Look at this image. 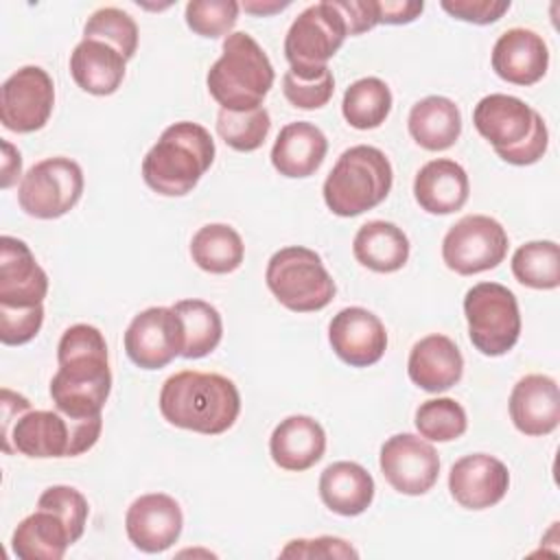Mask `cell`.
Masks as SVG:
<instances>
[{"label":"cell","mask_w":560,"mask_h":560,"mask_svg":"<svg viewBox=\"0 0 560 560\" xmlns=\"http://www.w3.org/2000/svg\"><path fill=\"white\" fill-rule=\"evenodd\" d=\"M549 68L545 39L529 28H508L492 46V70L514 85L538 83Z\"/></svg>","instance_id":"ffe728a7"},{"label":"cell","mask_w":560,"mask_h":560,"mask_svg":"<svg viewBox=\"0 0 560 560\" xmlns=\"http://www.w3.org/2000/svg\"><path fill=\"white\" fill-rule=\"evenodd\" d=\"M192 262L208 273H232L241 267L245 245L241 234L228 223H208L190 241Z\"/></svg>","instance_id":"4dcf8cb0"},{"label":"cell","mask_w":560,"mask_h":560,"mask_svg":"<svg viewBox=\"0 0 560 560\" xmlns=\"http://www.w3.org/2000/svg\"><path fill=\"white\" fill-rule=\"evenodd\" d=\"M328 341L335 354L352 368L374 365L387 350L383 322L363 306L341 308L330 319Z\"/></svg>","instance_id":"e0dca14e"},{"label":"cell","mask_w":560,"mask_h":560,"mask_svg":"<svg viewBox=\"0 0 560 560\" xmlns=\"http://www.w3.org/2000/svg\"><path fill=\"white\" fill-rule=\"evenodd\" d=\"M472 125L494 153L514 166L538 162L549 144L542 116L510 94H488L472 109Z\"/></svg>","instance_id":"5b68a950"},{"label":"cell","mask_w":560,"mask_h":560,"mask_svg":"<svg viewBox=\"0 0 560 560\" xmlns=\"http://www.w3.org/2000/svg\"><path fill=\"white\" fill-rule=\"evenodd\" d=\"M271 129V118L265 107L247 109V112H232L219 109L217 116V131L221 140L234 151H256L262 147L267 133Z\"/></svg>","instance_id":"d590c367"},{"label":"cell","mask_w":560,"mask_h":560,"mask_svg":"<svg viewBox=\"0 0 560 560\" xmlns=\"http://www.w3.org/2000/svg\"><path fill=\"white\" fill-rule=\"evenodd\" d=\"M138 37L136 20L118 7L96 9L83 26V39H101L114 46L127 61L138 50Z\"/></svg>","instance_id":"e575fe53"},{"label":"cell","mask_w":560,"mask_h":560,"mask_svg":"<svg viewBox=\"0 0 560 560\" xmlns=\"http://www.w3.org/2000/svg\"><path fill=\"white\" fill-rule=\"evenodd\" d=\"M440 7L455 20L470 24H492L510 11V0H442Z\"/></svg>","instance_id":"7bdbcfd3"},{"label":"cell","mask_w":560,"mask_h":560,"mask_svg":"<svg viewBox=\"0 0 560 560\" xmlns=\"http://www.w3.org/2000/svg\"><path fill=\"white\" fill-rule=\"evenodd\" d=\"M326 451V433L311 416H289L276 424L269 438V453L276 466L302 472L315 466Z\"/></svg>","instance_id":"603a6c76"},{"label":"cell","mask_w":560,"mask_h":560,"mask_svg":"<svg viewBox=\"0 0 560 560\" xmlns=\"http://www.w3.org/2000/svg\"><path fill=\"white\" fill-rule=\"evenodd\" d=\"M103 429V416L72 420L59 409H28L2 429L4 453L26 457H77L90 451Z\"/></svg>","instance_id":"8992f818"},{"label":"cell","mask_w":560,"mask_h":560,"mask_svg":"<svg viewBox=\"0 0 560 560\" xmlns=\"http://www.w3.org/2000/svg\"><path fill=\"white\" fill-rule=\"evenodd\" d=\"M214 140L197 122L168 125L142 160L144 184L164 197H184L214 162Z\"/></svg>","instance_id":"3957f363"},{"label":"cell","mask_w":560,"mask_h":560,"mask_svg":"<svg viewBox=\"0 0 560 560\" xmlns=\"http://www.w3.org/2000/svg\"><path fill=\"white\" fill-rule=\"evenodd\" d=\"M510 418L521 433L532 438L556 431L560 422L558 383L547 374L523 376L510 394Z\"/></svg>","instance_id":"44dd1931"},{"label":"cell","mask_w":560,"mask_h":560,"mask_svg":"<svg viewBox=\"0 0 560 560\" xmlns=\"http://www.w3.org/2000/svg\"><path fill=\"white\" fill-rule=\"evenodd\" d=\"M387 155L370 144L346 149L324 182V201L337 217H357L376 208L392 190Z\"/></svg>","instance_id":"52a82bcc"},{"label":"cell","mask_w":560,"mask_h":560,"mask_svg":"<svg viewBox=\"0 0 560 560\" xmlns=\"http://www.w3.org/2000/svg\"><path fill=\"white\" fill-rule=\"evenodd\" d=\"M184 514L179 503L164 492L138 497L125 514V529L136 549L160 553L173 547L182 534Z\"/></svg>","instance_id":"2e32d148"},{"label":"cell","mask_w":560,"mask_h":560,"mask_svg":"<svg viewBox=\"0 0 560 560\" xmlns=\"http://www.w3.org/2000/svg\"><path fill=\"white\" fill-rule=\"evenodd\" d=\"M160 413L177 429L219 435L241 413V394L223 374L182 370L168 376L160 389Z\"/></svg>","instance_id":"7a4b0ae2"},{"label":"cell","mask_w":560,"mask_h":560,"mask_svg":"<svg viewBox=\"0 0 560 560\" xmlns=\"http://www.w3.org/2000/svg\"><path fill=\"white\" fill-rule=\"evenodd\" d=\"M57 363L48 387L55 409L72 420L98 418L112 392L103 332L90 324L70 326L59 339Z\"/></svg>","instance_id":"6da1fadb"},{"label":"cell","mask_w":560,"mask_h":560,"mask_svg":"<svg viewBox=\"0 0 560 560\" xmlns=\"http://www.w3.org/2000/svg\"><path fill=\"white\" fill-rule=\"evenodd\" d=\"M508 488V466L488 453L464 455L448 472L451 497L466 510H486L497 505L505 497Z\"/></svg>","instance_id":"ac0fdd59"},{"label":"cell","mask_w":560,"mask_h":560,"mask_svg":"<svg viewBox=\"0 0 560 560\" xmlns=\"http://www.w3.org/2000/svg\"><path fill=\"white\" fill-rule=\"evenodd\" d=\"M392 112V92L378 77H363L354 81L341 101V114L354 129H376Z\"/></svg>","instance_id":"d6a6232c"},{"label":"cell","mask_w":560,"mask_h":560,"mask_svg":"<svg viewBox=\"0 0 560 560\" xmlns=\"http://www.w3.org/2000/svg\"><path fill=\"white\" fill-rule=\"evenodd\" d=\"M352 254L363 267L376 273H392L409 260V238L396 223L368 221L354 234Z\"/></svg>","instance_id":"f546056e"},{"label":"cell","mask_w":560,"mask_h":560,"mask_svg":"<svg viewBox=\"0 0 560 560\" xmlns=\"http://www.w3.org/2000/svg\"><path fill=\"white\" fill-rule=\"evenodd\" d=\"M424 9L418 0H376L378 24H409Z\"/></svg>","instance_id":"f6af8a7d"},{"label":"cell","mask_w":560,"mask_h":560,"mask_svg":"<svg viewBox=\"0 0 560 560\" xmlns=\"http://www.w3.org/2000/svg\"><path fill=\"white\" fill-rule=\"evenodd\" d=\"M0 186L2 188H11L18 177L22 175V155L20 151L9 142L2 140V166H0Z\"/></svg>","instance_id":"bcb514c9"},{"label":"cell","mask_w":560,"mask_h":560,"mask_svg":"<svg viewBox=\"0 0 560 560\" xmlns=\"http://www.w3.org/2000/svg\"><path fill=\"white\" fill-rule=\"evenodd\" d=\"M48 293V276L31 247L15 236L0 238V304L37 306Z\"/></svg>","instance_id":"d6986e66"},{"label":"cell","mask_w":560,"mask_h":560,"mask_svg":"<svg viewBox=\"0 0 560 560\" xmlns=\"http://www.w3.org/2000/svg\"><path fill=\"white\" fill-rule=\"evenodd\" d=\"M179 322H182V330H184V348H182V357L184 359H201L206 354H210L221 337H223V322L219 311L206 302V300H179L171 306Z\"/></svg>","instance_id":"1f68e13d"},{"label":"cell","mask_w":560,"mask_h":560,"mask_svg":"<svg viewBox=\"0 0 560 560\" xmlns=\"http://www.w3.org/2000/svg\"><path fill=\"white\" fill-rule=\"evenodd\" d=\"M55 107V85L39 66L15 70L0 90V122L15 133L42 129Z\"/></svg>","instance_id":"4fadbf2b"},{"label":"cell","mask_w":560,"mask_h":560,"mask_svg":"<svg viewBox=\"0 0 560 560\" xmlns=\"http://www.w3.org/2000/svg\"><path fill=\"white\" fill-rule=\"evenodd\" d=\"M385 481L400 494L429 492L440 475V457L433 444L413 433H396L385 440L378 455Z\"/></svg>","instance_id":"5bb4252c"},{"label":"cell","mask_w":560,"mask_h":560,"mask_svg":"<svg viewBox=\"0 0 560 560\" xmlns=\"http://www.w3.org/2000/svg\"><path fill=\"white\" fill-rule=\"evenodd\" d=\"M276 72L262 46L245 31L223 39L221 57L210 66L206 85L221 109L247 112L262 107Z\"/></svg>","instance_id":"277c9868"},{"label":"cell","mask_w":560,"mask_h":560,"mask_svg":"<svg viewBox=\"0 0 560 560\" xmlns=\"http://www.w3.org/2000/svg\"><path fill=\"white\" fill-rule=\"evenodd\" d=\"M72 542L68 525L44 508L22 518L11 536V549L20 560H61Z\"/></svg>","instance_id":"83f0119b"},{"label":"cell","mask_w":560,"mask_h":560,"mask_svg":"<svg viewBox=\"0 0 560 560\" xmlns=\"http://www.w3.org/2000/svg\"><path fill=\"white\" fill-rule=\"evenodd\" d=\"M409 136L427 151L451 149L462 133V112L446 96H427L418 101L407 118Z\"/></svg>","instance_id":"f1b7e54d"},{"label":"cell","mask_w":560,"mask_h":560,"mask_svg":"<svg viewBox=\"0 0 560 560\" xmlns=\"http://www.w3.org/2000/svg\"><path fill=\"white\" fill-rule=\"evenodd\" d=\"M348 26L335 0H322L306 7L289 26L284 37V57L289 70L298 77H319L328 70V59L341 48Z\"/></svg>","instance_id":"9c48e42d"},{"label":"cell","mask_w":560,"mask_h":560,"mask_svg":"<svg viewBox=\"0 0 560 560\" xmlns=\"http://www.w3.org/2000/svg\"><path fill=\"white\" fill-rule=\"evenodd\" d=\"M127 59L101 39H81L70 55V74L74 83L94 96L114 94L125 79Z\"/></svg>","instance_id":"484cf974"},{"label":"cell","mask_w":560,"mask_h":560,"mask_svg":"<svg viewBox=\"0 0 560 560\" xmlns=\"http://www.w3.org/2000/svg\"><path fill=\"white\" fill-rule=\"evenodd\" d=\"M470 195L466 171L448 158L427 162L413 179V197L429 214H451L464 208Z\"/></svg>","instance_id":"cb8c5ba5"},{"label":"cell","mask_w":560,"mask_h":560,"mask_svg":"<svg viewBox=\"0 0 560 560\" xmlns=\"http://www.w3.org/2000/svg\"><path fill=\"white\" fill-rule=\"evenodd\" d=\"M335 4L346 20L348 35H361L378 24L376 0H335Z\"/></svg>","instance_id":"ee69618b"},{"label":"cell","mask_w":560,"mask_h":560,"mask_svg":"<svg viewBox=\"0 0 560 560\" xmlns=\"http://www.w3.org/2000/svg\"><path fill=\"white\" fill-rule=\"evenodd\" d=\"M514 278L529 289L560 287V247L556 241H529L512 256Z\"/></svg>","instance_id":"836d02e7"},{"label":"cell","mask_w":560,"mask_h":560,"mask_svg":"<svg viewBox=\"0 0 560 560\" xmlns=\"http://www.w3.org/2000/svg\"><path fill=\"white\" fill-rule=\"evenodd\" d=\"M508 245V232L497 219L466 214L446 232L442 241V260L451 271L472 276L503 262Z\"/></svg>","instance_id":"7c38bea8"},{"label":"cell","mask_w":560,"mask_h":560,"mask_svg":"<svg viewBox=\"0 0 560 560\" xmlns=\"http://www.w3.org/2000/svg\"><path fill=\"white\" fill-rule=\"evenodd\" d=\"M470 343L486 357L510 352L521 337L516 295L499 282H479L464 295Z\"/></svg>","instance_id":"30bf717a"},{"label":"cell","mask_w":560,"mask_h":560,"mask_svg":"<svg viewBox=\"0 0 560 560\" xmlns=\"http://www.w3.org/2000/svg\"><path fill=\"white\" fill-rule=\"evenodd\" d=\"M282 92L284 98L300 109H319L324 107L335 92L332 72L326 70L319 77H298L295 72L287 70L282 77Z\"/></svg>","instance_id":"ab89813d"},{"label":"cell","mask_w":560,"mask_h":560,"mask_svg":"<svg viewBox=\"0 0 560 560\" xmlns=\"http://www.w3.org/2000/svg\"><path fill=\"white\" fill-rule=\"evenodd\" d=\"M37 508L55 512L68 525L74 542L83 536V529L90 516V505H88V499L77 488L50 486L39 494Z\"/></svg>","instance_id":"f35d334b"},{"label":"cell","mask_w":560,"mask_h":560,"mask_svg":"<svg viewBox=\"0 0 560 560\" xmlns=\"http://www.w3.org/2000/svg\"><path fill=\"white\" fill-rule=\"evenodd\" d=\"M241 7L247 13H254V15H271V13H278V11L287 9L289 2H243Z\"/></svg>","instance_id":"7dc6e473"},{"label":"cell","mask_w":560,"mask_h":560,"mask_svg":"<svg viewBox=\"0 0 560 560\" xmlns=\"http://www.w3.org/2000/svg\"><path fill=\"white\" fill-rule=\"evenodd\" d=\"M265 280L273 298L295 313L322 311L337 293L319 254L302 245L278 249L267 262Z\"/></svg>","instance_id":"ba28073f"},{"label":"cell","mask_w":560,"mask_h":560,"mask_svg":"<svg viewBox=\"0 0 560 560\" xmlns=\"http://www.w3.org/2000/svg\"><path fill=\"white\" fill-rule=\"evenodd\" d=\"M282 558H357V549L337 536L295 538L280 551Z\"/></svg>","instance_id":"b9f144b4"},{"label":"cell","mask_w":560,"mask_h":560,"mask_svg":"<svg viewBox=\"0 0 560 560\" xmlns=\"http://www.w3.org/2000/svg\"><path fill=\"white\" fill-rule=\"evenodd\" d=\"M83 195L81 166L63 155L33 164L20 179L18 203L35 219H59L70 212Z\"/></svg>","instance_id":"8fae6325"},{"label":"cell","mask_w":560,"mask_h":560,"mask_svg":"<svg viewBox=\"0 0 560 560\" xmlns=\"http://www.w3.org/2000/svg\"><path fill=\"white\" fill-rule=\"evenodd\" d=\"M44 324V304L4 306L0 304V341L4 346L28 343Z\"/></svg>","instance_id":"60d3db41"},{"label":"cell","mask_w":560,"mask_h":560,"mask_svg":"<svg viewBox=\"0 0 560 560\" xmlns=\"http://www.w3.org/2000/svg\"><path fill=\"white\" fill-rule=\"evenodd\" d=\"M319 497L341 516L363 514L374 499V479L357 462H332L319 475Z\"/></svg>","instance_id":"4316f807"},{"label":"cell","mask_w":560,"mask_h":560,"mask_svg":"<svg viewBox=\"0 0 560 560\" xmlns=\"http://www.w3.org/2000/svg\"><path fill=\"white\" fill-rule=\"evenodd\" d=\"M416 429L431 442H453L466 433L464 407L453 398H431L416 409Z\"/></svg>","instance_id":"8d00e7d4"},{"label":"cell","mask_w":560,"mask_h":560,"mask_svg":"<svg viewBox=\"0 0 560 560\" xmlns=\"http://www.w3.org/2000/svg\"><path fill=\"white\" fill-rule=\"evenodd\" d=\"M409 378L424 392L438 394L459 383L464 374V357L455 341L446 335H427L413 343L407 361Z\"/></svg>","instance_id":"7402d4cb"},{"label":"cell","mask_w":560,"mask_h":560,"mask_svg":"<svg viewBox=\"0 0 560 560\" xmlns=\"http://www.w3.org/2000/svg\"><path fill=\"white\" fill-rule=\"evenodd\" d=\"M326 151L328 140L324 131L313 122L298 120L280 129L271 147V164L284 177H311L322 166Z\"/></svg>","instance_id":"d4e9b609"},{"label":"cell","mask_w":560,"mask_h":560,"mask_svg":"<svg viewBox=\"0 0 560 560\" xmlns=\"http://www.w3.org/2000/svg\"><path fill=\"white\" fill-rule=\"evenodd\" d=\"M241 4L234 0H190L186 4V24L192 33L217 39L230 35L238 20Z\"/></svg>","instance_id":"74e56055"},{"label":"cell","mask_w":560,"mask_h":560,"mask_svg":"<svg viewBox=\"0 0 560 560\" xmlns=\"http://www.w3.org/2000/svg\"><path fill=\"white\" fill-rule=\"evenodd\" d=\"M184 330L171 306L140 311L125 330L127 357L142 370H160L182 357Z\"/></svg>","instance_id":"9a60e30c"}]
</instances>
